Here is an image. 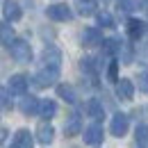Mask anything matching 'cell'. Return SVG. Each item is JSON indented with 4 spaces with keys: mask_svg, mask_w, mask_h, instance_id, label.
<instances>
[{
    "mask_svg": "<svg viewBox=\"0 0 148 148\" xmlns=\"http://www.w3.org/2000/svg\"><path fill=\"white\" fill-rule=\"evenodd\" d=\"M55 114H57V103H55V100H50V98L41 100V107H39V116H41L43 121H50V119H53Z\"/></svg>",
    "mask_w": 148,
    "mask_h": 148,
    "instance_id": "17",
    "label": "cell"
},
{
    "mask_svg": "<svg viewBox=\"0 0 148 148\" xmlns=\"http://www.w3.org/2000/svg\"><path fill=\"white\" fill-rule=\"evenodd\" d=\"M125 27H128V37L132 41H139V39L144 37V32H146V23L144 21H137V18H130Z\"/></svg>",
    "mask_w": 148,
    "mask_h": 148,
    "instance_id": "14",
    "label": "cell"
},
{
    "mask_svg": "<svg viewBox=\"0 0 148 148\" xmlns=\"http://www.w3.org/2000/svg\"><path fill=\"white\" fill-rule=\"evenodd\" d=\"M116 7L123 14H132L134 9H139V0H116Z\"/></svg>",
    "mask_w": 148,
    "mask_h": 148,
    "instance_id": "21",
    "label": "cell"
},
{
    "mask_svg": "<svg viewBox=\"0 0 148 148\" xmlns=\"http://www.w3.org/2000/svg\"><path fill=\"white\" fill-rule=\"evenodd\" d=\"M103 48H105V55H114L116 50H121V43L116 39H105L103 41Z\"/></svg>",
    "mask_w": 148,
    "mask_h": 148,
    "instance_id": "24",
    "label": "cell"
},
{
    "mask_svg": "<svg viewBox=\"0 0 148 148\" xmlns=\"http://www.w3.org/2000/svg\"><path fill=\"white\" fill-rule=\"evenodd\" d=\"M82 137H84V144H89V146H98V144H103V137H105L103 125H100V123H91V125H87Z\"/></svg>",
    "mask_w": 148,
    "mask_h": 148,
    "instance_id": "6",
    "label": "cell"
},
{
    "mask_svg": "<svg viewBox=\"0 0 148 148\" xmlns=\"http://www.w3.org/2000/svg\"><path fill=\"white\" fill-rule=\"evenodd\" d=\"M134 139H137V146L139 148H148V125H137Z\"/></svg>",
    "mask_w": 148,
    "mask_h": 148,
    "instance_id": "20",
    "label": "cell"
},
{
    "mask_svg": "<svg viewBox=\"0 0 148 148\" xmlns=\"http://www.w3.org/2000/svg\"><path fill=\"white\" fill-rule=\"evenodd\" d=\"M9 107H12V105H9V89L5 87V89H2V110H9Z\"/></svg>",
    "mask_w": 148,
    "mask_h": 148,
    "instance_id": "28",
    "label": "cell"
},
{
    "mask_svg": "<svg viewBox=\"0 0 148 148\" xmlns=\"http://www.w3.org/2000/svg\"><path fill=\"white\" fill-rule=\"evenodd\" d=\"M139 89H141L144 93H148V71L139 73Z\"/></svg>",
    "mask_w": 148,
    "mask_h": 148,
    "instance_id": "26",
    "label": "cell"
},
{
    "mask_svg": "<svg viewBox=\"0 0 148 148\" xmlns=\"http://www.w3.org/2000/svg\"><path fill=\"white\" fill-rule=\"evenodd\" d=\"M0 30H2V43L9 48V46L14 43V30H12V25H9V23H2Z\"/></svg>",
    "mask_w": 148,
    "mask_h": 148,
    "instance_id": "22",
    "label": "cell"
},
{
    "mask_svg": "<svg viewBox=\"0 0 148 148\" xmlns=\"http://www.w3.org/2000/svg\"><path fill=\"white\" fill-rule=\"evenodd\" d=\"M105 39H103V32L98 30V27H87L84 32H82V46L84 48H93V46H98V43H103Z\"/></svg>",
    "mask_w": 148,
    "mask_h": 148,
    "instance_id": "10",
    "label": "cell"
},
{
    "mask_svg": "<svg viewBox=\"0 0 148 148\" xmlns=\"http://www.w3.org/2000/svg\"><path fill=\"white\" fill-rule=\"evenodd\" d=\"M73 7L80 16H93L98 14V0H73Z\"/></svg>",
    "mask_w": 148,
    "mask_h": 148,
    "instance_id": "11",
    "label": "cell"
},
{
    "mask_svg": "<svg viewBox=\"0 0 148 148\" xmlns=\"http://www.w3.org/2000/svg\"><path fill=\"white\" fill-rule=\"evenodd\" d=\"M80 130H82V121H80V114L75 112V114L69 116V121H66V125H64V132H66V137H75Z\"/></svg>",
    "mask_w": 148,
    "mask_h": 148,
    "instance_id": "18",
    "label": "cell"
},
{
    "mask_svg": "<svg viewBox=\"0 0 148 148\" xmlns=\"http://www.w3.org/2000/svg\"><path fill=\"white\" fill-rule=\"evenodd\" d=\"M53 139H55V128L50 125V121H41L37 125V141L43 144V146H48Z\"/></svg>",
    "mask_w": 148,
    "mask_h": 148,
    "instance_id": "8",
    "label": "cell"
},
{
    "mask_svg": "<svg viewBox=\"0 0 148 148\" xmlns=\"http://www.w3.org/2000/svg\"><path fill=\"white\" fill-rule=\"evenodd\" d=\"M46 16L50 21H59V23H62V21L73 18V12H71L69 5H62V2H59V5H50V7L46 9Z\"/></svg>",
    "mask_w": 148,
    "mask_h": 148,
    "instance_id": "4",
    "label": "cell"
},
{
    "mask_svg": "<svg viewBox=\"0 0 148 148\" xmlns=\"http://www.w3.org/2000/svg\"><path fill=\"white\" fill-rule=\"evenodd\" d=\"M9 55L18 64H27V62H32V48L25 39H14V43L9 46Z\"/></svg>",
    "mask_w": 148,
    "mask_h": 148,
    "instance_id": "1",
    "label": "cell"
},
{
    "mask_svg": "<svg viewBox=\"0 0 148 148\" xmlns=\"http://www.w3.org/2000/svg\"><path fill=\"white\" fill-rule=\"evenodd\" d=\"M7 89H9V93H16V96H25V91H27V77L25 75H12L9 77V82H7Z\"/></svg>",
    "mask_w": 148,
    "mask_h": 148,
    "instance_id": "9",
    "label": "cell"
},
{
    "mask_svg": "<svg viewBox=\"0 0 148 148\" xmlns=\"http://www.w3.org/2000/svg\"><path fill=\"white\" fill-rule=\"evenodd\" d=\"M12 148H34V137H32V132L25 128L16 130V134H14V139H12Z\"/></svg>",
    "mask_w": 148,
    "mask_h": 148,
    "instance_id": "7",
    "label": "cell"
},
{
    "mask_svg": "<svg viewBox=\"0 0 148 148\" xmlns=\"http://www.w3.org/2000/svg\"><path fill=\"white\" fill-rule=\"evenodd\" d=\"M59 77V69L57 66H43L37 75H34V84L39 89H46V87H53Z\"/></svg>",
    "mask_w": 148,
    "mask_h": 148,
    "instance_id": "2",
    "label": "cell"
},
{
    "mask_svg": "<svg viewBox=\"0 0 148 148\" xmlns=\"http://www.w3.org/2000/svg\"><path fill=\"white\" fill-rule=\"evenodd\" d=\"M139 62L148 66V43H141V46H139Z\"/></svg>",
    "mask_w": 148,
    "mask_h": 148,
    "instance_id": "25",
    "label": "cell"
},
{
    "mask_svg": "<svg viewBox=\"0 0 148 148\" xmlns=\"http://www.w3.org/2000/svg\"><path fill=\"white\" fill-rule=\"evenodd\" d=\"M18 107H21V112H23L25 116H32V114H39L41 100H39V98H34V96H23Z\"/></svg>",
    "mask_w": 148,
    "mask_h": 148,
    "instance_id": "12",
    "label": "cell"
},
{
    "mask_svg": "<svg viewBox=\"0 0 148 148\" xmlns=\"http://www.w3.org/2000/svg\"><path fill=\"white\" fill-rule=\"evenodd\" d=\"M57 93H59L62 100H66V103H71V105L77 100V93H75V89L71 84H57Z\"/></svg>",
    "mask_w": 148,
    "mask_h": 148,
    "instance_id": "19",
    "label": "cell"
},
{
    "mask_svg": "<svg viewBox=\"0 0 148 148\" xmlns=\"http://www.w3.org/2000/svg\"><path fill=\"white\" fill-rule=\"evenodd\" d=\"M116 96H119L121 100H132V96H134V84H132V80L121 77V80L116 82Z\"/></svg>",
    "mask_w": 148,
    "mask_h": 148,
    "instance_id": "13",
    "label": "cell"
},
{
    "mask_svg": "<svg viewBox=\"0 0 148 148\" xmlns=\"http://www.w3.org/2000/svg\"><path fill=\"white\" fill-rule=\"evenodd\" d=\"M116 69H119V62H112L110 69H107V75H110L112 82H119V77H116Z\"/></svg>",
    "mask_w": 148,
    "mask_h": 148,
    "instance_id": "27",
    "label": "cell"
},
{
    "mask_svg": "<svg viewBox=\"0 0 148 148\" xmlns=\"http://www.w3.org/2000/svg\"><path fill=\"white\" fill-rule=\"evenodd\" d=\"M23 16V9L16 0H5L2 2V18L5 23H16V21Z\"/></svg>",
    "mask_w": 148,
    "mask_h": 148,
    "instance_id": "5",
    "label": "cell"
},
{
    "mask_svg": "<svg viewBox=\"0 0 148 148\" xmlns=\"http://www.w3.org/2000/svg\"><path fill=\"white\" fill-rule=\"evenodd\" d=\"M59 62H62V53L55 46H48L43 50V66H57L59 69Z\"/></svg>",
    "mask_w": 148,
    "mask_h": 148,
    "instance_id": "16",
    "label": "cell"
},
{
    "mask_svg": "<svg viewBox=\"0 0 148 148\" xmlns=\"http://www.w3.org/2000/svg\"><path fill=\"white\" fill-rule=\"evenodd\" d=\"M128 128H130L128 114L116 112V114L112 116V121H110V132L114 134V137H125V134H128Z\"/></svg>",
    "mask_w": 148,
    "mask_h": 148,
    "instance_id": "3",
    "label": "cell"
},
{
    "mask_svg": "<svg viewBox=\"0 0 148 148\" xmlns=\"http://www.w3.org/2000/svg\"><path fill=\"white\" fill-rule=\"evenodd\" d=\"M87 114L91 116L93 121H103V119H105V107H103V103H100L98 98H91V100L87 103Z\"/></svg>",
    "mask_w": 148,
    "mask_h": 148,
    "instance_id": "15",
    "label": "cell"
},
{
    "mask_svg": "<svg viewBox=\"0 0 148 148\" xmlns=\"http://www.w3.org/2000/svg\"><path fill=\"white\" fill-rule=\"evenodd\" d=\"M96 21H98V25H103V27H114V18H112V14H107V12H98V14H96Z\"/></svg>",
    "mask_w": 148,
    "mask_h": 148,
    "instance_id": "23",
    "label": "cell"
},
{
    "mask_svg": "<svg viewBox=\"0 0 148 148\" xmlns=\"http://www.w3.org/2000/svg\"><path fill=\"white\" fill-rule=\"evenodd\" d=\"M141 9H144V12L148 14V0H141Z\"/></svg>",
    "mask_w": 148,
    "mask_h": 148,
    "instance_id": "29",
    "label": "cell"
}]
</instances>
